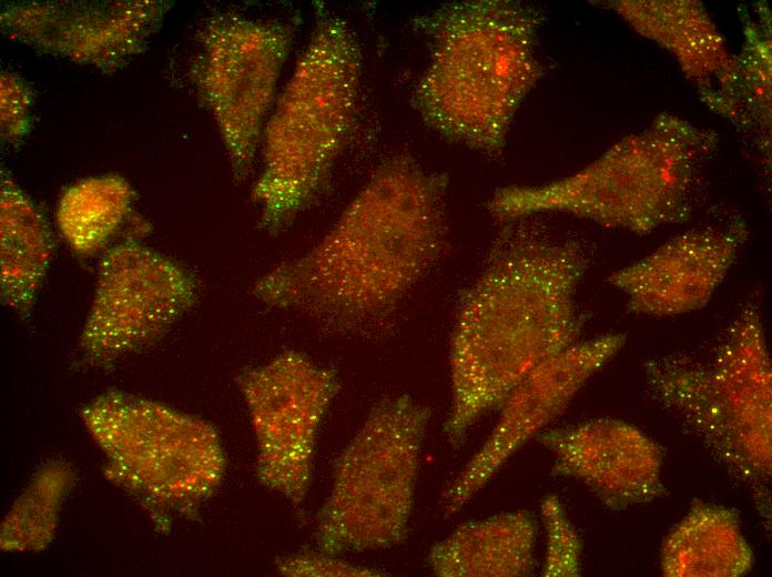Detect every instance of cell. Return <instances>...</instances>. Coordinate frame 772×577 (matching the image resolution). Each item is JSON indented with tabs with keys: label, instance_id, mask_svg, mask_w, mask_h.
<instances>
[{
	"label": "cell",
	"instance_id": "obj_1",
	"mask_svg": "<svg viewBox=\"0 0 772 577\" xmlns=\"http://www.w3.org/2000/svg\"><path fill=\"white\" fill-rule=\"evenodd\" d=\"M447 185L408 154L387 159L324 237L261 276L253 295L337 333L375 332L445 252Z\"/></svg>",
	"mask_w": 772,
	"mask_h": 577
},
{
	"label": "cell",
	"instance_id": "obj_2",
	"mask_svg": "<svg viewBox=\"0 0 772 577\" xmlns=\"http://www.w3.org/2000/svg\"><path fill=\"white\" fill-rule=\"evenodd\" d=\"M586 269L576 244L505 223L457 303L441 427L453 448L535 367L580 341L587 316L576 296Z\"/></svg>",
	"mask_w": 772,
	"mask_h": 577
},
{
	"label": "cell",
	"instance_id": "obj_3",
	"mask_svg": "<svg viewBox=\"0 0 772 577\" xmlns=\"http://www.w3.org/2000/svg\"><path fill=\"white\" fill-rule=\"evenodd\" d=\"M415 24L428 40L429 59L414 109L441 138L500 153L537 78L531 14L511 1L470 0L446 3Z\"/></svg>",
	"mask_w": 772,
	"mask_h": 577
},
{
	"label": "cell",
	"instance_id": "obj_4",
	"mask_svg": "<svg viewBox=\"0 0 772 577\" xmlns=\"http://www.w3.org/2000/svg\"><path fill=\"white\" fill-rule=\"evenodd\" d=\"M362 72V52L339 14L316 6L311 38L261 138L262 170L252 188L260 227L285 231L331 184L351 135Z\"/></svg>",
	"mask_w": 772,
	"mask_h": 577
},
{
	"label": "cell",
	"instance_id": "obj_5",
	"mask_svg": "<svg viewBox=\"0 0 772 577\" xmlns=\"http://www.w3.org/2000/svg\"><path fill=\"white\" fill-rule=\"evenodd\" d=\"M761 313L749 303L705 362L659 357L644 364L652 394L754 494L770 519L772 370Z\"/></svg>",
	"mask_w": 772,
	"mask_h": 577
},
{
	"label": "cell",
	"instance_id": "obj_6",
	"mask_svg": "<svg viewBox=\"0 0 772 577\" xmlns=\"http://www.w3.org/2000/svg\"><path fill=\"white\" fill-rule=\"evenodd\" d=\"M428 406L403 394L377 402L334 464L317 515V549H384L407 536Z\"/></svg>",
	"mask_w": 772,
	"mask_h": 577
},
{
	"label": "cell",
	"instance_id": "obj_7",
	"mask_svg": "<svg viewBox=\"0 0 772 577\" xmlns=\"http://www.w3.org/2000/svg\"><path fill=\"white\" fill-rule=\"evenodd\" d=\"M294 34L290 22L235 12L209 17L200 31L193 77L236 183L252 171Z\"/></svg>",
	"mask_w": 772,
	"mask_h": 577
},
{
	"label": "cell",
	"instance_id": "obj_8",
	"mask_svg": "<svg viewBox=\"0 0 772 577\" xmlns=\"http://www.w3.org/2000/svg\"><path fill=\"white\" fill-rule=\"evenodd\" d=\"M257 444L262 485L293 505L309 489L319 425L339 389L335 370L285 350L237 377Z\"/></svg>",
	"mask_w": 772,
	"mask_h": 577
},
{
	"label": "cell",
	"instance_id": "obj_9",
	"mask_svg": "<svg viewBox=\"0 0 772 577\" xmlns=\"http://www.w3.org/2000/svg\"><path fill=\"white\" fill-rule=\"evenodd\" d=\"M193 273L174 259L125 237L101 255L80 346L109 364L161 337L197 298Z\"/></svg>",
	"mask_w": 772,
	"mask_h": 577
},
{
	"label": "cell",
	"instance_id": "obj_10",
	"mask_svg": "<svg viewBox=\"0 0 772 577\" xmlns=\"http://www.w3.org/2000/svg\"><path fill=\"white\" fill-rule=\"evenodd\" d=\"M687 184L685 170L673 159L608 158L545 185L500 188L487 207L505 223L559 211L647 231L677 216Z\"/></svg>",
	"mask_w": 772,
	"mask_h": 577
},
{
	"label": "cell",
	"instance_id": "obj_11",
	"mask_svg": "<svg viewBox=\"0 0 772 577\" xmlns=\"http://www.w3.org/2000/svg\"><path fill=\"white\" fill-rule=\"evenodd\" d=\"M626 341L627 335L617 332L580 340L526 375L499 407L485 442L443 490L445 514L458 513L526 442L559 416Z\"/></svg>",
	"mask_w": 772,
	"mask_h": 577
},
{
	"label": "cell",
	"instance_id": "obj_12",
	"mask_svg": "<svg viewBox=\"0 0 772 577\" xmlns=\"http://www.w3.org/2000/svg\"><path fill=\"white\" fill-rule=\"evenodd\" d=\"M165 0L23 1L4 4L3 33L40 52L103 72L146 49L172 7Z\"/></svg>",
	"mask_w": 772,
	"mask_h": 577
},
{
	"label": "cell",
	"instance_id": "obj_13",
	"mask_svg": "<svg viewBox=\"0 0 772 577\" xmlns=\"http://www.w3.org/2000/svg\"><path fill=\"white\" fill-rule=\"evenodd\" d=\"M536 439L553 457L552 473L586 485L619 512L662 497L663 452L637 426L597 418L541 432Z\"/></svg>",
	"mask_w": 772,
	"mask_h": 577
},
{
	"label": "cell",
	"instance_id": "obj_14",
	"mask_svg": "<svg viewBox=\"0 0 772 577\" xmlns=\"http://www.w3.org/2000/svg\"><path fill=\"white\" fill-rule=\"evenodd\" d=\"M738 234L691 233L614 271L607 281L627 297V308L648 316H676L704 307L729 273Z\"/></svg>",
	"mask_w": 772,
	"mask_h": 577
},
{
	"label": "cell",
	"instance_id": "obj_15",
	"mask_svg": "<svg viewBox=\"0 0 772 577\" xmlns=\"http://www.w3.org/2000/svg\"><path fill=\"white\" fill-rule=\"evenodd\" d=\"M537 526L526 510L467 522L434 544L427 555L439 577H524L535 568Z\"/></svg>",
	"mask_w": 772,
	"mask_h": 577
},
{
	"label": "cell",
	"instance_id": "obj_16",
	"mask_svg": "<svg viewBox=\"0 0 772 577\" xmlns=\"http://www.w3.org/2000/svg\"><path fill=\"white\" fill-rule=\"evenodd\" d=\"M660 565L666 577L745 575L753 565V553L742 533L739 513L694 499L666 537Z\"/></svg>",
	"mask_w": 772,
	"mask_h": 577
},
{
	"label": "cell",
	"instance_id": "obj_17",
	"mask_svg": "<svg viewBox=\"0 0 772 577\" xmlns=\"http://www.w3.org/2000/svg\"><path fill=\"white\" fill-rule=\"evenodd\" d=\"M53 253L39 207L6 171L0 182V292L2 303L30 315Z\"/></svg>",
	"mask_w": 772,
	"mask_h": 577
},
{
	"label": "cell",
	"instance_id": "obj_18",
	"mask_svg": "<svg viewBox=\"0 0 772 577\" xmlns=\"http://www.w3.org/2000/svg\"><path fill=\"white\" fill-rule=\"evenodd\" d=\"M135 192L115 173L80 180L60 196L59 230L71 250L83 257L104 252L131 217Z\"/></svg>",
	"mask_w": 772,
	"mask_h": 577
},
{
	"label": "cell",
	"instance_id": "obj_19",
	"mask_svg": "<svg viewBox=\"0 0 772 577\" xmlns=\"http://www.w3.org/2000/svg\"><path fill=\"white\" fill-rule=\"evenodd\" d=\"M540 513L546 530V577H576L581 573V539L557 495L545 496Z\"/></svg>",
	"mask_w": 772,
	"mask_h": 577
},
{
	"label": "cell",
	"instance_id": "obj_20",
	"mask_svg": "<svg viewBox=\"0 0 772 577\" xmlns=\"http://www.w3.org/2000/svg\"><path fill=\"white\" fill-rule=\"evenodd\" d=\"M32 90L13 72L0 75L1 139L6 143L20 141L30 130Z\"/></svg>",
	"mask_w": 772,
	"mask_h": 577
},
{
	"label": "cell",
	"instance_id": "obj_21",
	"mask_svg": "<svg viewBox=\"0 0 772 577\" xmlns=\"http://www.w3.org/2000/svg\"><path fill=\"white\" fill-rule=\"evenodd\" d=\"M276 568L284 576L364 577L384 575L380 570L354 565L321 550H306L285 556L276 561Z\"/></svg>",
	"mask_w": 772,
	"mask_h": 577
}]
</instances>
